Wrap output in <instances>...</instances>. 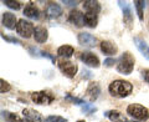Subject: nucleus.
<instances>
[{"instance_id":"nucleus-1","label":"nucleus","mask_w":149,"mask_h":122,"mask_svg":"<svg viewBox=\"0 0 149 122\" xmlns=\"http://www.w3.org/2000/svg\"><path fill=\"white\" fill-rule=\"evenodd\" d=\"M108 90H109V93L112 96L123 98L132 92L133 86L130 82L124 81V80H114L113 82H111Z\"/></svg>"},{"instance_id":"nucleus-2","label":"nucleus","mask_w":149,"mask_h":122,"mask_svg":"<svg viewBox=\"0 0 149 122\" xmlns=\"http://www.w3.org/2000/svg\"><path fill=\"white\" fill-rule=\"evenodd\" d=\"M133 67H134V57L129 53H124L118 60V65H117L118 72L129 75L133 71Z\"/></svg>"},{"instance_id":"nucleus-3","label":"nucleus","mask_w":149,"mask_h":122,"mask_svg":"<svg viewBox=\"0 0 149 122\" xmlns=\"http://www.w3.org/2000/svg\"><path fill=\"white\" fill-rule=\"evenodd\" d=\"M127 112L132 117H134L136 120H139V121H146V120H148V117H149L148 110L144 106L138 105V104L129 105L127 107Z\"/></svg>"},{"instance_id":"nucleus-4","label":"nucleus","mask_w":149,"mask_h":122,"mask_svg":"<svg viewBox=\"0 0 149 122\" xmlns=\"http://www.w3.org/2000/svg\"><path fill=\"white\" fill-rule=\"evenodd\" d=\"M16 31L20 36L25 37V39H29V37H31V35L35 32V27L30 21H26L25 19H21V20L17 21Z\"/></svg>"},{"instance_id":"nucleus-5","label":"nucleus","mask_w":149,"mask_h":122,"mask_svg":"<svg viewBox=\"0 0 149 122\" xmlns=\"http://www.w3.org/2000/svg\"><path fill=\"white\" fill-rule=\"evenodd\" d=\"M31 100L37 105H49L54 100V96L45 91H37L31 93Z\"/></svg>"},{"instance_id":"nucleus-6","label":"nucleus","mask_w":149,"mask_h":122,"mask_svg":"<svg viewBox=\"0 0 149 122\" xmlns=\"http://www.w3.org/2000/svg\"><path fill=\"white\" fill-rule=\"evenodd\" d=\"M58 67L63 72V75H66L70 79L74 77V75L77 72V65L71 62V61H60Z\"/></svg>"},{"instance_id":"nucleus-7","label":"nucleus","mask_w":149,"mask_h":122,"mask_svg":"<svg viewBox=\"0 0 149 122\" xmlns=\"http://www.w3.org/2000/svg\"><path fill=\"white\" fill-rule=\"evenodd\" d=\"M78 43L82 46H86V48H93L96 45L97 40L95 36H92L88 32H81V34H78Z\"/></svg>"},{"instance_id":"nucleus-8","label":"nucleus","mask_w":149,"mask_h":122,"mask_svg":"<svg viewBox=\"0 0 149 122\" xmlns=\"http://www.w3.org/2000/svg\"><path fill=\"white\" fill-rule=\"evenodd\" d=\"M119 6L122 8L123 10V19H124V24L127 25L128 27H130L133 22V15H132V10H130V6L128 3H124V1H118Z\"/></svg>"},{"instance_id":"nucleus-9","label":"nucleus","mask_w":149,"mask_h":122,"mask_svg":"<svg viewBox=\"0 0 149 122\" xmlns=\"http://www.w3.org/2000/svg\"><path fill=\"white\" fill-rule=\"evenodd\" d=\"M81 60L87 65V66H91V67H98L100 66L98 57L92 53H82L81 54Z\"/></svg>"},{"instance_id":"nucleus-10","label":"nucleus","mask_w":149,"mask_h":122,"mask_svg":"<svg viewBox=\"0 0 149 122\" xmlns=\"http://www.w3.org/2000/svg\"><path fill=\"white\" fill-rule=\"evenodd\" d=\"M68 21L72 22L73 25L81 27V26L85 25V15H83L81 11H78V10H72L71 13H70Z\"/></svg>"},{"instance_id":"nucleus-11","label":"nucleus","mask_w":149,"mask_h":122,"mask_svg":"<svg viewBox=\"0 0 149 122\" xmlns=\"http://www.w3.org/2000/svg\"><path fill=\"white\" fill-rule=\"evenodd\" d=\"M22 115L26 118V121H30V122H45L42 116H41L39 112L35 111V110H31V109H25L22 111Z\"/></svg>"},{"instance_id":"nucleus-12","label":"nucleus","mask_w":149,"mask_h":122,"mask_svg":"<svg viewBox=\"0 0 149 122\" xmlns=\"http://www.w3.org/2000/svg\"><path fill=\"white\" fill-rule=\"evenodd\" d=\"M3 25L8 29H14L16 27V18L11 13H4L3 14Z\"/></svg>"},{"instance_id":"nucleus-13","label":"nucleus","mask_w":149,"mask_h":122,"mask_svg":"<svg viewBox=\"0 0 149 122\" xmlns=\"http://www.w3.org/2000/svg\"><path fill=\"white\" fill-rule=\"evenodd\" d=\"M62 14V9L60 5L55 3H50L47 8H46V15L49 18H58Z\"/></svg>"},{"instance_id":"nucleus-14","label":"nucleus","mask_w":149,"mask_h":122,"mask_svg":"<svg viewBox=\"0 0 149 122\" xmlns=\"http://www.w3.org/2000/svg\"><path fill=\"white\" fill-rule=\"evenodd\" d=\"M83 8H85V10L90 14H98L100 10H101V5L98 1H93V0H86L85 3H83Z\"/></svg>"},{"instance_id":"nucleus-15","label":"nucleus","mask_w":149,"mask_h":122,"mask_svg":"<svg viewBox=\"0 0 149 122\" xmlns=\"http://www.w3.org/2000/svg\"><path fill=\"white\" fill-rule=\"evenodd\" d=\"M134 44H136L138 50L141 51V54L144 56V57L147 60H149V45L146 43V41L139 39V37H136V39H134Z\"/></svg>"},{"instance_id":"nucleus-16","label":"nucleus","mask_w":149,"mask_h":122,"mask_svg":"<svg viewBox=\"0 0 149 122\" xmlns=\"http://www.w3.org/2000/svg\"><path fill=\"white\" fill-rule=\"evenodd\" d=\"M24 15L30 19H37L40 16V11H39V9L34 5V3H29L24 9Z\"/></svg>"},{"instance_id":"nucleus-17","label":"nucleus","mask_w":149,"mask_h":122,"mask_svg":"<svg viewBox=\"0 0 149 122\" xmlns=\"http://www.w3.org/2000/svg\"><path fill=\"white\" fill-rule=\"evenodd\" d=\"M101 50L102 53L104 55H114L117 53V46H116L113 43H111V41H102L101 43Z\"/></svg>"},{"instance_id":"nucleus-18","label":"nucleus","mask_w":149,"mask_h":122,"mask_svg":"<svg viewBox=\"0 0 149 122\" xmlns=\"http://www.w3.org/2000/svg\"><path fill=\"white\" fill-rule=\"evenodd\" d=\"M100 92H101V88L98 86V83L93 82V83H91V85L88 86L86 93H87V96L90 97L91 101H95V100H97V97L100 96Z\"/></svg>"},{"instance_id":"nucleus-19","label":"nucleus","mask_w":149,"mask_h":122,"mask_svg":"<svg viewBox=\"0 0 149 122\" xmlns=\"http://www.w3.org/2000/svg\"><path fill=\"white\" fill-rule=\"evenodd\" d=\"M35 40L37 43H45L47 40V30L42 26H37L35 27V32H34Z\"/></svg>"},{"instance_id":"nucleus-20","label":"nucleus","mask_w":149,"mask_h":122,"mask_svg":"<svg viewBox=\"0 0 149 122\" xmlns=\"http://www.w3.org/2000/svg\"><path fill=\"white\" fill-rule=\"evenodd\" d=\"M111 121H114V122H128L127 118L120 114L119 111H114V110H112V111H107L106 114H104Z\"/></svg>"},{"instance_id":"nucleus-21","label":"nucleus","mask_w":149,"mask_h":122,"mask_svg":"<svg viewBox=\"0 0 149 122\" xmlns=\"http://www.w3.org/2000/svg\"><path fill=\"white\" fill-rule=\"evenodd\" d=\"M73 53H74V50L72 46H70V45H62L57 49V54L61 56V57H71Z\"/></svg>"},{"instance_id":"nucleus-22","label":"nucleus","mask_w":149,"mask_h":122,"mask_svg":"<svg viewBox=\"0 0 149 122\" xmlns=\"http://www.w3.org/2000/svg\"><path fill=\"white\" fill-rule=\"evenodd\" d=\"M85 25L90 27H95L97 25V15L96 14H85Z\"/></svg>"},{"instance_id":"nucleus-23","label":"nucleus","mask_w":149,"mask_h":122,"mask_svg":"<svg viewBox=\"0 0 149 122\" xmlns=\"http://www.w3.org/2000/svg\"><path fill=\"white\" fill-rule=\"evenodd\" d=\"M3 116H4V118H5L8 122H24L19 116H16L15 114H11V112H5V111H4Z\"/></svg>"},{"instance_id":"nucleus-24","label":"nucleus","mask_w":149,"mask_h":122,"mask_svg":"<svg viewBox=\"0 0 149 122\" xmlns=\"http://www.w3.org/2000/svg\"><path fill=\"white\" fill-rule=\"evenodd\" d=\"M3 4H5L8 8L14 9V10H19L21 8V3L20 1H11V0H4Z\"/></svg>"},{"instance_id":"nucleus-25","label":"nucleus","mask_w":149,"mask_h":122,"mask_svg":"<svg viewBox=\"0 0 149 122\" xmlns=\"http://www.w3.org/2000/svg\"><path fill=\"white\" fill-rule=\"evenodd\" d=\"M134 5H136V8H137V13H138L139 20H143V6H144V1H141V0H136V1H134Z\"/></svg>"},{"instance_id":"nucleus-26","label":"nucleus","mask_w":149,"mask_h":122,"mask_svg":"<svg viewBox=\"0 0 149 122\" xmlns=\"http://www.w3.org/2000/svg\"><path fill=\"white\" fill-rule=\"evenodd\" d=\"M45 122H67V121L63 117H60V116H49L45 120Z\"/></svg>"},{"instance_id":"nucleus-27","label":"nucleus","mask_w":149,"mask_h":122,"mask_svg":"<svg viewBox=\"0 0 149 122\" xmlns=\"http://www.w3.org/2000/svg\"><path fill=\"white\" fill-rule=\"evenodd\" d=\"M97 109L95 106H92L90 104H83L82 105V111L83 112H86V114H91V112H95Z\"/></svg>"},{"instance_id":"nucleus-28","label":"nucleus","mask_w":149,"mask_h":122,"mask_svg":"<svg viewBox=\"0 0 149 122\" xmlns=\"http://www.w3.org/2000/svg\"><path fill=\"white\" fill-rule=\"evenodd\" d=\"M0 83H1V87H0V91H1L3 93L4 92H8L9 90H10V85L6 82V81H4V80H0Z\"/></svg>"},{"instance_id":"nucleus-29","label":"nucleus","mask_w":149,"mask_h":122,"mask_svg":"<svg viewBox=\"0 0 149 122\" xmlns=\"http://www.w3.org/2000/svg\"><path fill=\"white\" fill-rule=\"evenodd\" d=\"M116 64V60L114 59H107V60H104V65L106 66H113V65Z\"/></svg>"},{"instance_id":"nucleus-30","label":"nucleus","mask_w":149,"mask_h":122,"mask_svg":"<svg viewBox=\"0 0 149 122\" xmlns=\"http://www.w3.org/2000/svg\"><path fill=\"white\" fill-rule=\"evenodd\" d=\"M142 74H143V77H144V80H146V81L149 83V70H143Z\"/></svg>"},{"instance_id":"nucleus-31","label":"nucleus","mask_w":149,"mask_h":122,"mask_svg":"<svg viewBox=\"0 0 149 122\" xmlns=\"http://www.w3.org/2000/svg\"><path fill=\"white\" fill-rule=\"evenodd\" d=\"M63 4H67L68 6H76L78 1H68V0H63Z\"/></svg>"},{"instance_id":"nucleus-32","label":"nucleus","mask_w":149,"mask_h":122,"mask_svg":"<svg viewBox=\"0 0 149 122\" xmlns=\"http://www.w3.org/2000/svg\"><path fill=\"white\" fill-rule=\"evenodd\" d=\"M5 40H8V41H13V43H16V44H20V41H19L17 39H13V37H6V36H3Z\"/></svg>"},{"instance_id":"nucleus-33","label":"nucleus","mask_w":149,"mask_h":122,"mask_svg":"<svg viewBox=\"0 0 149 122\" xmlns=\"http://www.w3.org/2000/svg\"><path fill=\"white\" fill-rule=\"evenodd\" d=\"M83 77H91V72L87 71V70H83Z\"/></svg>"},{"instance_id":"nucleus-34","label":"nucleus","mask_w":149,"mask_h":122,"mask_svg":"<svg viewBox=\"0 0 149 122\" xmlns=\"http://www.w3.org/2000/svg\"><path fill=\"white\" fill-rule=\"evenodd\" d=\"M77 122H86V121H77Z\"/></svg>"},{"instance_id":"nucleus-35","label":"nucleus","mask_w":149,"mask_h":122,"mask_svg":"<svg viewBox=\"0 0 149 122\" xmlns=\"http://www.w3.org/2000/svg\"><path fill=\"white\" fill-rule=\"evenodd\" d=\"M26 122H30V121H26Z\"/></svg>"},{"instance_id":"nucleus-36","label":"nucleus","mask_w":149,"mask_h":122,"mask_svg":"<svg viewBox=\"0 0 149 122\" xmlns=\"http://www.w3.org/2000/svg\"><path fill=\"white\" fill-rule=\"evenodd\" d=\"M133 122H136V121H133Z\"/></svg>"}]
</instances>
